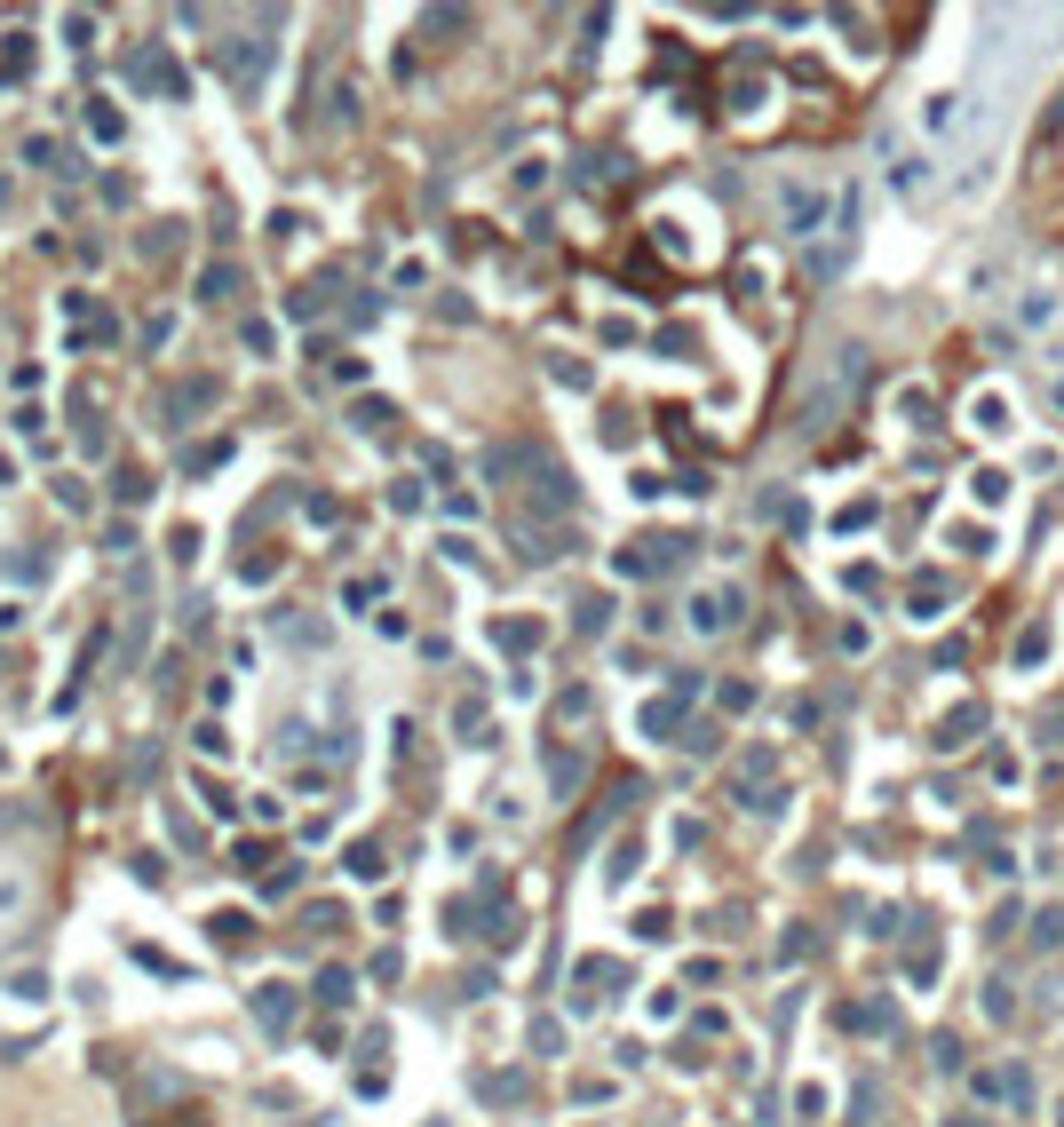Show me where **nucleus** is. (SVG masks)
Here are the masks:
<instances>
[{
    "mask_svg": "<svg viewBox=\"0 0 1064 1127\" xmlns=\"http://www.w3.org/2000/svg\"><path fill=\"white\" fill-rule=\"evenodd\" d=\"M851 246H858V191H834V223H826V238L811 246V278H842Z\"/></svg>",
    "mask_w": 1064,
    "mask_h": 1127,
    "instance_id": "f257e3e1",
    "label": "nucleus"
},
{
    "mask_svg": "<svg viewBox=\"0 0 1064 1127\" xmlns=\"http://www.w3.org/2000/svg\"><path fill=\"white\" fill-rule=\"evenodd\" d=\"M834 199H826V191H811V183H787V191H779V223H787V238H811V246H819L826 238V223H834Z\"/></svg>",
    "mask_w": 1064,
    "mask_h": 1127,
    "instance_id": "f03ea898",
    "label": "nucleus"
},
{
    "mask_svg": "<svg viewBox=\"0 0 1064 1127\" xmlns=\"http://www.w3.org/2000/svg\"><path fill=\"white\" fill-rule=\"evenodd\" d=\"M214 56H223V72H231V88L254 95L263 72H271V40H214Z\"/></svg>",
    "mask_w": 1064,
    "mask_h": 1127,
    "instance_id": "7ed1b4c3",
    "label": "nucleus"
},
{
    "mask_svg": "<svg viewBox=\"0 0 1064 1127\" xmlns=\"http://www.w3.org/2000/svg\"><path fill=\"white\" fill-rule=\"evenodd\" d=\"M882 159H890V183H898V199H921V191H930V159H921V151H906L898 135H882Z\"/></svg>",
    "mask_w": 1064,
    "mask_h": 1127,
    "instance_id": "20e7f679",
    "label": "nucleus"
},
{
    "mask_svg": "<svg viewBox=\"0 0 1064 1127\" xmlns=\"http://www.w3.org/2000/svg\"><path fill=\"white\" fill-rule=\"evenodd\" d=\"M739 612H747V604H739V588H700V595H692V627H700V635H723Z\"/></svg>",
    "mask_w": 1064,
    "mask_h": 1127,
    "instance_id": "39448f33",
    "label": "nucleus"
},
{
    "mask_svg": "<svg viewBox=\"0 0 1064 1127\" xmlns=\"http://www.w3.org/2000/svg\"><path fill=\"white\" fill-rule=\"evenodd\" d=\"M294 1009H303L294 984H254V1024L263 1033H294Z\"/></svg>",
    "mask_w": 1064,
    "mask_h": 1127,
    "instance_id": "423d86ee",
    "label": "nucleus"
},
{
    "mask_svg": "<svg viewBox=\"0 0 1064 1127\" xmlns=\"http://www.w3.org/2000/svg\"><path fill=\"white\" fill-rule=\"evenodd\" d=\"M239 295H246V270L239 263H207V270H199V302H207V310H231Z\"/></svg>",
    "mask_w": 1064,
    "mask_h": 1127,
    "instance_id": "0eeeda50",
    "label": "nucleus"
},
{
    "mask_svg": "<svg viewBox=\"0 0 1064 1127\" xmlns=\"http://www.w3.org/2000/svg\"><path fill=\"white\" fill-rule=\"evenodd\" d=\"M604 984H620V961H580L573 969V1009H604Z\"/></svg>",
    "mask_w": 1064,
    "mask_h": 1127,
    "instance_id": "6e6552de",
    "label": "nucleus"
},
{
    "mask_svg": "<svg viewBox=\"0 0 1064 1127\" xmlns=\"http://www.w3.org/2000/svg\"><path fill=\"white\" fill-rule=\"evenodd\" d=\"M970 731H985V707H961V714H945L938 731H930V746H938V754H961V746H970Z\"/></svg>",
    "mask_w": 1064,
    "mask_h": 1127,
    "instance_id": "1a4fd4ad",
    "label": "nucleus"
},
{
    "mask_svg": "<svg viewBox=\"0 0 1064 1127\" xmlns=\"http://www.w3.org/2000/svg\"><path fill=\"white\" fill-rule=\"evenodd\" d=\"M970 421L985 429V437H1001V429H1009L1017 414H1009V397H1001V389H977V397H970Z\"/></svg>",
    "mask_w": 1064,
    "mask_h": 1127,
    "instance_id": "9d476101",
    "label": "nucleus"
},
{
    "mask_svg": "<svg viewBox=\"0 0 1064 1127\" xmlns=\"http://www.w3.org/2000/svg\"><path fill=\"white\" fill-rule=\"evenodd\" d=\"M127 72H135V80H144V88H159V95H183V72L167 56H135L127 64Z\"/></svg>",
    "mask_w": 1064,
    "mask_h": 1127,
    "instance_id": "9b49d317",
    "label": "nucleus"
},
{
    "mask_svg": "<svg viewBox=\"0 0 1064 1127\" xmlns=\"http://www.w3.org/2000/svg\"><path fill=\"white\" fill-rule=\"evenodd\" d=\"M961 127V95H930L921 104V135H953Z\"/></svg>",
    "mask_w": 1064,
    "mask_h": 1127,
    "instance_id": "f8f14e48",
    "label": "nucleus"
},
{
    "mask_svg": "<svg viewBox=\"0 0 1064 1127\" xmlns=\"http://www.w3.org/2000/svg\"><path fill=\"white\" fill-rule=\"evenodd\" d=\"M310 1001H326V1009H350V1001H358V977H350V969H318V993H310Z\"/></svg>",
    "mask_w": 1064,
    "mask_h": 1127,
    "instance_id": "ddd939ff",
    "label": "nucleus"
},
{
    "mask_svg": "<svg viewBox=\"0 0 1064 1127\" xmlns=\"http://www.w3.org/2000/svg\"><path fill=\"white\" fill-rule=\"evenodd\" d=\"M573 627H580V635H604V627H612V595H580Z\"/></svg>",
    "mask_w": 1064,
    "mask_h": 1127,
    "instance_id": "4468645a",
    "label": "nucleus"
},
{
    "mask_svg": "<svg viewBox=\"0 0 1064 1127\" xmlns=\"http://www.w3.org/2000/svg\"><path fill=\"white\" fill-rule=\"evenodd\" d=\"M851 1024H858V1033H874V1040H890V1033H898V1009H890V1001H866V1009H851Z\"/></svg>",
    "mask_w": 1064,
    "mask_h": 1127,
    "instance_id": "2eb2a0df",
    "label": "nucleus"
},
{
    "mask_svg": "<svg viewBox=\"0 0 1064 1127\" xmlns=\"http://www.w3.org/2000/svg\"><path fill=\"white\" fill-rule=\"evenodd\" d=\"M938 604H945V580H913V595H906L913 620H938Z\"/></svg>",
    "mask_w": 1064,
    "mask_h": 1127,
    "instance_id": "dca6fc26",
    "label": "nucleus"
},
{
    "mask_svg": "<svg viewBox=\"0 0 1064 1127\" xmlns=\"http://www.w3.org/2000/svg\"><path fill=\"white\" fill-rule=\"evenodd\" d=\"M350 873H358V882H382V873H390V865H382V842H350Z\"/></svg>",
    "mask_w": 1064,
    "mask_h": 1127,
    "instance_id": "f3484780",
    "label": "nucleus"
},
{
    "mask_svg": "<svg viewBox=\"0 0 1064 1127\" xmlns=\"http://www.w3.org/2000/svg\"><path fill=\"white\" fill-rule=\"evenodd\" d=\"M88 135H95V144H120V135H127V119L112 112V104H88Z\"/></svg>",
    "mask_w": 1064,
    "mask_h": 1127,
    "instance_id": "a211bd4d",
    "label": "nucleus"
},
{
    "mask_svg": "<svg viewBox=\"0 0 1064 1127\" xmlns=\"http://www.w3.org/2000/svg\"><path fill=\"white\" fill-rule=\"evenodd\" d=\"M675 714H683V699L668 691V699H652V707H643V731H652V739H668V731H675Z\"/></svg>",
    "mask_w": 1064,
    "mask_h": 1127,
    "instance_id": "6ab92c4d",
    "label": "nucleus"
},
{
    "mask_svg": "<svg viewBox=\"0 0 1064 1127\" xmlns=\"http://www.w3.org/2000/svg\"><path fill=\"white\" fill-rule=\"evenodd\" d=\"M548 786H556V794H573V786H580V754H564V746H556V754H548Z\"/></svg>",
    "mask_w": 1064,
    "mask_h": 1127,
    "instance_id": "aec40b11",
    "label": "nucleus"
},
{
    "mask_svg": "<svg viewBox=\"0 0 1064 1127\" xmlns=\"http://www.w3.org/2000/svg\"><path fill=\"white\" fill-rule=\"evenodd\" d=\"M970 493H977L985 508H1001V501H1009V476H1001V469H977V476H970Z\"/></svg>",
    "mask_w": 1064,
    "mask_h": 1127,
    "instance_id": "412c9836",
    "label": "nucleus"
},
{
    "mask_svg": "<svg viewBox=\"0 0 1064 1127\" xmlns=\"http://www.w3.org/2000/svg\"><path fill=\"white\" fill-rule=\"evenodd\" d=\"M422 501H429V493H422V476H397V484H390V508H397V516H413Z\"/></svg>",
    "mask_w": 1064,
    "mask_h": 1127,
    "instance_id": "4be33fe9",
    "label": "nucleus"
},
{
    "mask_svg": "<svg viewBox=\"0 0 1064 1127\" xmlns=\"http://www.w3.org/2000/svg\"><path fill=\"white\" fill-rule=\"evenodd\" d=\"M80 453H88V461H104V453H112V429H104V421H80Z\"/></svg>",
    "mask_w": 1064,
    "mask_h": 1127,
    "instance_id": "5701e85b",
    "label": "nucleus"
},
{
    "mask_svg": "<svg viewBox=\"0 0 1064 1127\" xmlns=\"http://www.w3.org/2000/svg\"><path fill=\"white\" fill-rule=\"evenodd\" d=\"M985 1016H993V1024H1009V1016H1017V1001H1009L1001 977H985Z\"/></svg>",
    "mask_w": 1064,
    "mask_h": 1127,
    "instance_id": "b1692460",
    "label": "nucleus"
},
{
    "mask_svg": "<svg viewBox=\"0 0 1064 1127\" xmlns=\"http://www.w3.org/2000/svg\"><path fill=\"white\" fill-rule=\"evenodd\" d=\"M1033 937H1040V945H1064V905H1040V914H1033Z\"/></svg>",
    "mask_w": 1064,
    "mask_h": 1127,
    "instance_id": "393cba45",
    "label": "nucleus"
},
{
    "mask_svg": "<svg viewBox=\"0 0 1064 1127\" xmlns=\"http://www.w3.org/2000/svg\"><path fill=\"white\" fill-rule=\"evenodd\" d=\"M604 882H612V890H628V882H636V850H628V842H620V850H612V865H604Z\"/></svg>",
    "mask_w": 1064,
    "mask_h": 1127,
    "instance_id": "a878e982",
    "label": "nucleus"
},
{
    "mask_svg": "<svg viewBox=\"0 0 1064 1127\" xmlns=\"http://www.w3.org/2000/svg\"><path fill=\"white\" fill-rule=\"evenodd\" d=\"M492 635H501L509 652H533V644H541V627H524V620H501V627H492Z\"/></svg>",
    "mask_w": 1064,
    "mask_h": 1127,
    "instance_id": "bb28decb",
    "label": "nucleus"
},
{
    "mask_svg": "<svg viewBox=\"0 0 1064 1127\" xmlns=\"http://www.w3.org/2000/svg\"><path fill=\"white\" fill-rule=\"evenodd\" d=\"M454 723H461V739H477V746H485V707H477V699H461V707H454Z\"/></svg>",
    "mask_w": 1064,
    "mask_h": 1127,
    "instance_id": "cd10ccee",
    "label": "nucleus"
},
{
    "mask_svg": "<svg viewBox=\"0 0 1064 1127\" xmlns=\"http://www.w3.org/2000/svg\"><path fill=\"white\" fill-rule=\"evenodd\" d=\"M548 374H556V382H564V389H588V365H580V357H564V350L548 357Z\"/></svg>",
    "mask_w": 1064,
    "mask_h": 1127,
    "instance_id": "c85d7f7f",
    "label": "nucleus"
},
{
    "mask_svg": "<svg viewBox=\"0 0 1064 1127\" xmlns=\"http://www.w3.org/2000/svg\"><path fill=\"white\" fill-rule=\"evenodd\" d=\"M350 421H358L365 437H382V429H390V405H382V397H365V405H358V414H350Z\"/></svg>",
    "mask_w": 1064,
    "mask_h": 1127,
    "instance_id": "c756f323",
    "label": "nucleus"
},
{
    "mask_svg": "<svg viewBox=\"0 0 1064 1127\" xmlns=\"http://www.w3.org/2000/svg\"><path fill=\"white\" fill-rule=\"evenodd\" d=\"M533 1048H541V1056H556V1048H564V1024H556V1016H533Z\"/></svg>",
    "mask_w": 1064,
    "mask_h": 1127,
    "instance_id": "7c9ffc66",
    "label": "nucleus"
},
{
    "mask_svg": "<svg viewBox=\"0 0 1064 1127\" xmlns=\"http://www.w3.org/2000/svg\"><path fill=\"white\" fill-rule=\"evenodd\" d=\"M223 453H231V445H223V437H214V445H191V453H183V469H191V476H207L214 461H223Z\"/></svg>",
    "mask_w": 1064,
    "mask_h": 1127,
    "instance_id": "2f4dec72",
    "label": "nucleus"
},
{
    "mask_svg": "<svg viewBox=\"0 0 1064 1127\" xmlns=\"http://www.w3.org/2000/svg\"><path fill=\"white\" fill-rule=\"evenodd\" d=\"M970 1096H977V1103H1009V1080H993V1072H970Z\"/></svg>",
    "mask_w": 1064,
    "mask_h": 1127,
    "instance_id": "473e14b6",
    "label": "nucleus"
},
{
    "mask_svg": "<svg viewBox=\"0 0 1064 1127\" xmlns=\"http://www.w3.org/2000/svg\"><path fill=\"white\" fill-rule=\"evenodd\" d=\"M191 739H199V754H214V763H223V754H231V739H223V723H199V731H191Z\"/></svg>",
    "mask_w": 1064,
    "mask_h": 1127,
    "instance_id": "72a5a7b5",
    "label": "nucleus"
},
{
    "mask_svg": "<svg viewBox=\"0 0 1064 1127\" xmlns=\"http://www.w3.org/2000/svg\"><path fill=\"white\" fill-rule=\"evenodd\" d=\"M214 929H223V945H246V937H254V921H246V914H214Z\"/></svg>",
    "mask_w": 1064,
    "mask_h": 1127,
    "instance_id": "f704fd0d",
    "label": "nucleus"
},
{
    "mask_svg": "<svg viewBox=\"0 0 1064 1127\" xmlns=\"http://www.w3.org/2000/svg\"><path fill=\"white\" fill-rule=\"evenodd\" d=\"M874 516H882V508H874V501H851V508H842V516H834V524H842V533H858V524H874Z\"/></svg>",
    "mask_w": 1064,
    "mask_h": 1127,
    "instance_id": "c9c22d12",
    "label": "nucleus"
},
{
    "mask_svg": "<svg viewBox=\"0 0 1064 1127\" xmlns=\"http://www.w3.org/2000/svg\"><path fill=\"white\" fill-rule=\"evenodd\" d=\"M1049 652V627H1025V635H1017V659H1025V667H1033V659Z\"/></svg>",
    "mask_w": 1064,
    "mask_h": 1127,
    "instance_id": "e433bc0d",
    "label": "nucleus"
},
{
    "mask_svg": "<svg viewBox=\"0 0 1064 1127\" xmlns=\"http://www.w3.org/2000/svg\"><path fill=\"white\" fill-rule=\"evenodd\" d=\"M755 707V683H723V714H747Z\"/></svg>",
    "mask_w": 1064,
    "mask_h": 1127,
    "instance_id": "4c0bfd02",
    "label": "nucleus"
},
{
    "mask_svg": "<svg viewBox=\"0 0 1064 1127\" xmlns=\"http://www.w3.org/2000/svg\"><path fill=\"white\" fill-rule=\"evenodd\" d=\"M1040 318H1049V295H1040V286H1033V295L1017 302V326H1040Z\"/></svg>",
    "mask_w": 1064,
    "mask_h": 1127,
    "instance_id": "58836bf2",
    "label": "nucleus"
},
{
    "mask_svg": "<svg viewBox=\"0 0 1064 1127\" xmlns=\"http://www.w3.org/2000/svg\"><path fill=\"white\" fill-rule=\"evenodd\" d=\"M945 1127H985V1120H945Z\"/></svg>",
    "mask_w": 1064,
    "mask_h": 1127,
    "instance_id": "ea45409f",
    "label": "nucleus"
},
{
    "mask_svg": "<svg viewBox=\"0 0 1064 1127\" xmlns=\"http://www.w3.org/2000/svg\"><path fill=\"white\" fill-rule=\"evenodd\" d=\"M1057 405H1064V382H1057Z\"/></svg>",
    "mask_w": 1064,
    "mask_h": 1127,
    "instance_id": "a19ab883",
    "label": "nucleus"
}]
</instances>
